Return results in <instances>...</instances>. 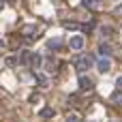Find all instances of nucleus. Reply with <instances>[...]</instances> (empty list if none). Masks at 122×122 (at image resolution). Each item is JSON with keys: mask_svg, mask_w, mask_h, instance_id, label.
Here are the masks:
<instances>
[{"mask_svg": "<svg viewBox=\"0 0 122 122\" xmlns=\"http://www.w3.org/2000/svg\"><path fill=\"white\" fill-rule=\"evenodd\" d=\"M97 71L99 73H109L112 71V58L109 56H101L99 62H97Z\"/></svg>", "mask_w": 122, "mask_h": 122, "instance_id": "2", "label": "nucleus"}, {"mask_svg": "<svg viewBox=\"0 0 122 122\" xmlns=\"http://www.w3.org/2000/svg\"><path fill=\"white\" fill-rule=\"evenodd\" d=\"M2 9H4V0H0V11H2Z\"/></svg>", "mask_w": 122, "mask_h": 122, "instance_id": "20", "label": "nucleus"}, {"mask_svg": "<svg viewBox=\"0 0 122 122\" xmlns=\"http://www.w3.org/2000/svg\"><path fill=\"white\" fill-rule=\"evenodd\" d=\"M0 49H4V41L2 39H0Z\"/></svg>", "mask_w": 122, "mask_h": 122, "instance_id": "19", "label": "nucleus"}, {"mask_svg": "<svg viewBox=\"0 0 122 122\" xmlns=\"http://www.w3.org/2000/svg\"><path fill=\"white\" fill-rule=\"evenodd\" d=\"M45 66H47V71H54V66H56V62H54V60H47V62H45Z\"/></svg>", "mask_w": 122, "mask_h": 122, "instance_id": "15", "label": "nucleus"}, {"mask_svg": "<svg viewBox=\"0 0 122 122\" xmlns=\"http://www.w3.org/2000/svg\"><path fill=\"white\" fill-rule=\"evenodd\" d=\"M90 64H92V58L90 56H77L75 58V69L79 73H84L86 69H90Z\"/></svg>", "mask_w": 122, "mask_h": 122, "instance_id": "1", "label": "nucleus"}, {"mask_svg": "<svg viewBox=\"0 0 122 122\" xmlns=\"http://www.w3.org/2000/svg\"><path fill=\"white\" fill-rule=\"evenodd\" d=\"M36 84L39 88H49V77L45 73H36Z\"/></svg>", "mask_w": 122, "mask_h": 122, "instance_id": "5", "label": "nucleus"}, {"mask_svg": "<svg viewBox=\"0 0 122 122\" xmlns=\"http://www.w3.org/2000/svg\"><path fill=\"white\" fill-rule=\"evenodd\" d=\"M39 116H41V118H54V109H51V107H43V109L39 112Z\"/></svg>", "mask_w": 122, "mask_h": 122, "instance_id": "10", "label": "nucleus"}, {"mask_svg": "<svg viewBox=\"0 0 122 122\" xmlns=\"http://www.w3.org/2000/svg\"><path fill=\"white\" fill-rule=\"evenodd\" d=\"M84 45H86V39H84L81 34H75V36H71V41H69V47H71L73 51L84 49Z\"/></svg>", "mask_w": 122, "mask_h": 122, "instance_id": "3", "label": "nucleus"}, {"mask_svg": "<svg viewBox=\"0 0 122 122\" xmlns=\"http://www.w3.org/2000/svg\"><path fill=\"white\" fill-rule=\"evenodd\" d=\"M79 88H81V90H92V79L86 77V75H81V77H79Z\"/></svg>", "mask_w": 122, "mask_h": 122, "instance_id": "6", "label": "nucleus"}, {"mask_svg": "<svg viewBox=\"0 0 122 122\" xmlns=\"http://www.w3.org/2000/svg\"><path fill=\"white\" fill-rule=\"evenodd\" d=\"M66 122H79V118H77V116H75V114H71V116H69V118H66Z\"/></svg>", "mask_w": 122, "mask_h": 122, "instance_id": "17", "label": "nucleus"}, {"mask_svg": "<svg viewBox=\"0 0 122 122\" xmlns=\"http://www.w3.org/2000/svg\"><path fill=\"white\" fill-rule=\"evenodd\" d=\"M116 86H118V90H122V75L116 79Z\"/></svg>", "mask_w": 122, "mask_h": 122, "instance_id": "18", "label": "nucleus"}, {"mask_svg": "<svg viewBox=\"0 0 122 122\" xmlns=\"http://www.w3.org/2000/svg\"><path fill=\"white\" fill-rule=\"evenodd\" d=\"M114 122H118V120H114Z\"/></svg>", "mask_w": 122, "mask_h": 122, "instance_id": "21", "label": "nucleus"}, {"mask_svg": "<svg viewBox=\"0 0 122 122\" xmlns=\"http://www.w3.org/2000/svg\"><path fill=\"white\" fill-rule=\"evenodd\" d=\"M99 54H101V56H109V54H112V47L105 45V43H101V45H99Z\"/></svg>", "mask_w": 122, "mask_h": 122, "instance_id": "11", "label": "nucleus"}, {"mask_svg": "<svg viewBox=\"0 0 122 122\" xmlns=\"http://www.w3.org/2000/svg\"><path fill=\"white\" fill-rule=\"evenodd\" d=\"M4 62H6V66H15V64H17V58H15V56H9Z\"/></svg>", "mask_w": 122, "mask_h": 122, "instance_id": "14", "label": "nucleus"}, {"mask_svg": "<svg viewBox=\"0 0 122 122\" xmlns=\"http://www.w3.org/2000/svg\"><path fill=\"white\" fill-rule=\"evenodd\" d=\"M28 39H34L36 36V26H24V30H21Z\"/></svg>", "mask_w": 122, "mask_h": 122, "instance_id": "7", "label": "nucleus"}, {"mask_svg": "<svg viewBox=\"0 0 122 122\" xmlns=\"http://www.w3.org/2000/svg\"><path fill=\"white\" fill-rule=\"evenodd\" d=\"M62 26H64L66 30H75V28H79V26H77L75 21H62Z\"/></svg>", "mask_w": 122, "mask_h": 122, "instance_id": "13", "label": "nucleus"}, {"mask_svg": "<svg viewBox=\"0 0 122 122\" xmlns=\"http://www.w3.org/2000/svg\"><path fill=\"white\" fill-rule=\"evenodd\" d=\"M99 32H101V36H105V39H107V36H112L114 28H112V26H101V28H99Z\"/></svg>", "mask_w": 122, "mask_h": 122, "instance_id": "9", "label": "nucleus"}, {"mask_svg": "<svg viewBox=\"0 0 122 122\" xmlns=\"http://www.w3.org/2000/svg\"><path fill=\"white\" fill-rule=\"evenodd\" d=\"M112 101H114L116 105H122V90H120V92H116V94L112 97Z\"/></svg>", "mask_w": 122, "mask_h": 122, "instance_id": "12", "label": "nucleus"}, {"mask_svg": "<svg viewBox=\"0 0 122 122\" xmlns=\"http://www.w3.org/2000/svg\"><path fill=\"white\" fill-rule=\"evenodd\" d=\"M47 47L49 49H60L62 47V39H49L47 41Z\"/></svg>", "mask_w": 122, "mask_h": 122, "instance_id": "8", "label": "nucleus"}, {"mask_svg": "<svg viewBox=\"0 0 122 122\" xmlns=\"http://www.w3.org/2000/svg\"><path fill=\"white\" fill-rule=\"evenodd\" d=\"M41 62H43V58H41V56H39L36 51H30V60H28V64H30V66H32L34 71H36V69L41 66Z\"/></svg>", "mask_w": 122, "mask_h": 122, "instance_id": "4", "label": "nucleus"}, {"mask_svg": "<svg viewBox=\"0 0 122 122\" xmlns=\"http://www.w3.org/2000/svg\"><path fill=\"white\" fill-rule=\"evenodd\" d=\"M81 4L88 6V9H92V6H94V0H81Z\"/></svg>", "mask_w": 122, "mask_h": 122, "instance_id": "16", "label": "nucleus"}]
</instances>
